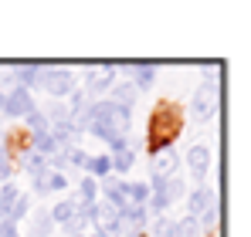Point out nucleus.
I'll return each instance as SVG.
<instances>
[{
    "label": "nucleus",
    "mask_w": 251,
    "mask_h": 237,
    "mask_svg": "<svg viewBox=\"0 0 251 237\" xmlns=\"http://www.w3.org/2000/svg\"><path fill=\"white\" fill-rule=\"evenodd\" d=\"M129 125H132V112H126L119 105H112L109 98H99L92 102L88 116L82 122V132H92L95 139H102L109 149L129 142Z\"/></svg>",
    "instance_id": "1"
},
{
    "label": "nucleus",
    "mask_w": 251,
    "mask_h": 237,
    "mask_svg": "<svg viewBox=\"0 0 251 237\" xmlns=\"http://www.w3.org/2000/svg\"><path fill=\"white\" fill-rule=\"evenodd\" d=\"M176 132H180V112H176V105L167 102V105H160L153 112V118H150V153L167 149Z\"/></svg>",
    "instance_id": "2"
},
{
    "label": "nucleus",
    "mask_w": 251,
    "mask_h": 237,
    "mask_svg": "<svg viewBox=\"0 0 251 237\" xmlns=\"http://www.w3.org/2000/svg\"><path fill=\"white\" fill-rule=\"evenodd\" d=\"M187 213L207 231V227H214V220H217V197H214V190L210 187H197L190 197H187Z\"/></svg>",
    "instance_id": "3"
},
{
    "label": "nucleus",
    "mask_w": 251,
    "mask_h": 237,
    "mask_svg": "<svg viewBox=\"0 0 251 237\" xmlns=\"http://www.w3.org/2000/svg\"><path fill=\"white\" fill-rule=\"evenodd\" d=\"M180 197H183V183H180L176 176H170V180H153L150 197H146V213L163 217V210H167L173 200H180Z\"/></svg>",
    "instance_id": "4"
},
{
    "label": "nucleus",
    "mask_w": 251,
    "mask_h": 237,
    "mask_svg": "<svg viewBox=\"0 0 251 237\" xmlns=\"http://www.w3.org/2000/svg\"><path fill=\"white\" fill-rule=\"evenodd\" d=\"M38 88L48 92L51 98H68V95L78 88V81H75V71H68V68H44V65H41Z\"/></svg>",
    "instance_id": "5"
},
{
    "label": "nucleus",
    "mask_w": 251,
    "mask_h": 237,
    "mask_svg": "<svg viewBox=\"0 0 251 237\" xmlns=\"http://www.w3.org/2000/svg\"><path fill=\"white\" fill-rule=\"evenodd\" d=\"M214 112H217V81L207 78L190 98V116L197 122H207V118H214Z\"/></svg>",
    "instance_id": "6"
},
{
    "label": "nucleus",
    "mask_w": 251,
    "mask_h": 237,
    "mask_svg": "<svg viewBox=\"0 0 251 237\" xmlns=\"http://www.w3.org/2000/svg\"><path fill=\"white\" fill-rule=\"evenodd\" d=\"M112 85H116V65H102V68H92L88 75H85V92H88V98L92 102H99L102 95H109L112 92Z\"/></svg>",
    "instance_id": "7"
},
{
    "label": "nucleus",
    "mask_w": 251,
    "mask_h": 237,
    "mask_svg": "<svg viewBox=\"0 0 251 237\" xmlns=\"http://www.w3.org/2000/svg\"><path fill=\"white\" fill-rule=\"evenodd\" d=\"M38 105H34V95L31 92H24V88H10V92H3V116H10V118H24V116H31Z\"/></svg>",
    "instance_id": "8"
},
{
    "label": "nucleus",
    "mask_w": 251,
    "mask_h": 237,
    "mask_svg": "<svg viewBox=\"0 0 251 237\" xmlns=\"http://www.w3.org/2000/svg\"><path fill=\"white\" fill-rule=\"evenodd\" d=\"M123 68H126V75H129L126 81H129L136 92L153 88V81H156V65H150V61H126Z\"/></svg>",
    "instance_id": "9"
},
{
    "label": "nucleus",
    "mask_w": 251,
    "mask_h": 237,
    "mask_svg": "<svg viewBox=\"0 0 251 237\" xmlns=\"http://www.w3.org/2000/svg\"><path fill=\"white\" fill-rule=\"evenodd\" d=\"M176 166H180V156H176V149H173V146L156 149L153 159H150V173H153V180H170V176L176 173Z\"/></svg>",
    "instance_id": "10"
},
{
    "label": "nucleus",
    "mask_w": 251,
    "mask_h": 237,
    "mask_svg": "<svg viewBox=\"0 0 251 237\" xmlns=\"http://www.w3.org/2000/svg\"><path fill=\"white\" fill-rule=\"evenodd\" d=\"M187 169H190V176H194L197 183H204V176H207V169H210V149L207 146H190V153H187Z\"/></svg>",
    "instance_id": "11"
},
{
    "label": "nucleus",
    "mask_w": 251,
    "mask_h": 237,
    "mask_svg": "<svg viewBox=\"0 0 251 237\" xmlns=\"http://www.w3.org/2000/svg\"><path fill=\"white\" fill-rule=\"evenodd\" d=\"M136 95H139V92H136L129 81H116V85H112V92H109V102H112V105H119V109H126V112H132Z\"/></svg>",
    "instance_id": "12"
},
{
    "label": "nucleus",
    "mask_w": 251,
    "mask_h": 237,
    "mask_svg": "<svg viewBox=\"0 0 251 237\" xmlns=\"http://www.w3.org/2000/svg\"><path fill=\"white\" fill-rule=\"evenodd\" d=\"M78 210H82V207H78L75 200L68 197V200H61V203H54V207H51L48 213H51V220H54V227H65V224H68V220H72V217H75Z\"/></svg>",
    "instance_id": "13"
},
{
    "label": "nucleus",
    "mask_w": 251,
    "mask_h": 237,
    "mask_svg": "<svg viewBox=\"0 0 251 237\" xmlns=\"http://www.w3.org/2000/svg\"><path fill=\"white\" fill-rule=\"evenodd\" d=\"M109 159H112V169H116V173H129V166L136 163V153H132L129 142H123V146H116V149L109 153Z\"/></svg>",
    "instance_id": "14"
},
{
    "label": "nucleus",
    "mask_w": 251,
    "mask_h": 237,
    "mask_svg": "<svg viewBox=\"0 0 251 237\" xmlns=\"http://www.w3.org/2000/svg\"><path fill=\"white\" fill-rule=\"evenodd\" d=\"M75 203H78V207H92V203H95V200H99V183H95V180H92V176H85L82 183H78V190H75Z\"/></svg>",
    "instance_id": "15"
},
{
    "label": "nucleus",
    "mask_w": 251,
    "mask_h": 237,
    "mask_svg": "<svg viewBox=\"0 0 251 237\" xmlns=\"http://www.w3.org/2000/svg\"><path fill=\"white\" fill-rule=\"evenodd\" d=\"M17 200H21V187H14V183H3L0 187V220L10 217V210H14Z\"/></svg>",
    "instance_id": "16"
},
{
    "label": "nucleus",
    "mask_w": 251,
    "mask_h": 237,
    "mask_svg": "<svg viewBox=\"0 0 251 237\" xmlns=\"http://www.w3.org/2000/svg\"><path fill=\"white\" fill-rule=\"evenodd\" d=\"M85 169H88L92 180H105V176L112 173V159H109V156H88Z\"/></svg>",
    "instance_id": "17"
},
{
    "label": "nucleus",
    "mask_w": 251,
    "mask_h": 237,
    "mask_svg": "<svg viewBox=\"0 0 251 237\" xmlns=\"http://www.w3.org/2000/svg\"><path fill=\"white\" fill-rule=\"evenodd\" d=\"M51 231H54L51 213H48V210H38V213H34V220H31V231H27V237H48Z\"/></svg>",
    "instance_id": "18"
},
{
    "label": "nucleus",
    "mask_w": 251,
    "mask_h": 237,
    "mask_svg": "<svg viewBox=\"0 0 251 237\" xmlns=\"http://www.w3.org/2000/svg\"><path fill=\"white\" fill-rule=\"evenodd\" d=\"M150 234L153 237H176V220L173 217H156L150 224Z\"/></svg>",
    "instance_id": "19"
},
{
    "label": "nucleus",
    "mask_w": 251,
    "mask_h": 237,
    "mask_svg": "<svg viewBox=\"0 0 251 237\" xmlns=\"http://www.w3.org/2000/svg\"><path fill=\"white\" fill-rule=\"evenodd\" d=\"M21 166H24L31 176H38V173H44V169H48V159L38 156L34 149H27V153H24V159H21Z\"/></svg>",
    "instance_id": "20"
},
{
    "label": "nucleus",
    "mask_w": 251,
    "mask_h": 237,
    "mask_svg": "<svg viewBox=\"0 0 251 237\" xmlns=\"http://www.w3.org/2000/svg\"><path fill=\"white\" fill-rule=\"evenodd\" d=\"M24 125H27V132H31V136H41V132H48V129H51L41 109H34L31 116H24Z\"/></svg>",
    "instance_id": "21"
},
{
    "label": "nucleus",
    "mask_w": 251,
    "mask_h": 237,
    "mask_svg": "<svg viewBox=\"0 0 251 237\" xmlns=\"http://www.w3.org/2000/svg\"><path fill=\"white\" fill-rule=\"evenodd\" d=\"M201 231H204V227H201L190 213H187L183 220H176V237H201Z\"/></svg>",
    "instance_id": "22"
},
{
    "label": "nucleus",
    "mask_w": 251,
    "mask_h": 237,
    "mask_svg": "<svg viewBox=\"0 0 251 237\" xmlns=\"http://www.w3.org/2000/svg\"><path fill=\"white\" fill-rule=\"evenodd\" d=\"M27 210H31V197H27V193H21V200H17V203H14V210H10V217H7V220H10V224H17V227H21V220H24V217H27Z\"/></svg>",
    "instance_id": "23"
},
{
    "label": "nucleus",
    "mask_w": 251,
    "mask_h": 237,
    "mask_svg": "<svg viewBox=\"0 0 251 237\" xmlns=\"http://www.w3.org/2000/svg\"><path fill=\"white\" fill-rule=\"evenodd\" d=\"M14 169H17V163H14V159H10V153L0 146V183H10Z\"/></svg>",
    "instance_id": "24"
},
{
    "label": "nucleus",
    "mask_w": 251,
    "mask_h": 237,
    "mask_svg": "<svg viewBox=\"0 0 251 237\" xmlns=\"http://www.w3.org/2000/svg\"><path fill=\"white\" fill-rule=\"evenodd\" d=\"M61 190H68V176L58 169H48V193H61Z\"/></svg>",
    "instance_id": "25"
},
{
    "label": "nucleus",
    "mask_w": 251,
    "mask_h": 237,
    "mask_svg": "<svg viewBox=\"0 0 251 237\" xmlns=\"http://www.w3.org/2000/svg\"><path fill=\"white\" fill-rule=\"evenodd\" d=\"M0 237H21L17 224H10V220H0Z\"/></svg>",
    "instance_id": "26"
},
{
    "label": "nucleus",
    "mask_w": 251,
    "mask_h": 237,
    "mask_svg": "<svg viewBox=\"0 0 251 237\" xmlns=\"http://www.w3.org/2000/svg\"><path fill=\"white\" fill-rule=\"evenodd\" d=\"M0 109H3V92H0Z\"/></svg>",
    "instance_id": "27"
},
{
    "label": "nucleus",
    "mask_w": 251,
    "mask_h": 237,
    "mask_svg": "<svg viewBox=\"0 0 251 237\" xmlns=\"http://www.w3.org/2000/svg\"><path fill=\"white\" fill-rule=\"evenodd\" d=\"M75 237H92V234H75Z\"/></svg>",
    "instance_id": "28"
}]
</instances>
